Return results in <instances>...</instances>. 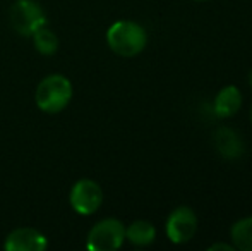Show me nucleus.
<instances>
[{
	"label": "nucleus",
	"instance_id": "3",
	"mask_svg": "<svg viewBox=\"0 0 252 251\" xmlns=\"http://www.w3.org/2000/svg\"><path fill=\"white\" fill-rule=\"evenodd\" d=\"M10 26L17 35L31 38L36 30L48 24L45 10L36 0H16L9 10Z\"/></svg>",
	"mask_w": 252,
	"mask_h": 251
},
{
	"label": "nucleus",
	"instance_id": "1",
	"mask_svg": "<svg viewBox=\"0 0 252 251\" xmlns=\"http://www.w3.org/2000/svg\"><path fill=\"white\" fill-rule=\"evenodd\" d=\"M106 43L119 57L130 59L139 55L148 45V33L134 21H117L106 31Z\"/></svg>",
	"mask_w": 252,
	"mask_h": 251
},
{
	"label": "nucleus",
	"instance_id": "4",
	"mask_svg": "<svg viewBox=\"0 0 252 251\" xmlns=\"http://www.w3.org/2000/svg\"><path fill=\"white\" fill-rule=\"evenodd\" d=\"M126 241V225L119 218H103L88 232L86 248L90 251H115Z\"/></svg>",
	"mask_w": 252,
	"mask_h": 251
},
{
	"label": "nucleus",
	"instance_id": "9",
	"mask_svg": "<svg viewBox=\"0 0 252 251\" xmlns=\"http://www.w3.org/2000/svg\"><path fill=\"white\" fill-rule=\"evenodd\" d=\"M126 239L134 246H150L156 239V229L148 220H134L126 227Z\"/></svg>",
	"mask_w": 252,
	"mask_h": 251
},
{
	"label": "nucleus",
	"instance_id": "5",
	"mask_svg": "<svg viewBox=\"0 0 252 251\" xmlns=\"http://www.w3.org/2000/svg\"><path fill=\"white\" fill-rule=\"evenodd\" d=\"M69 203L79 215H93L103 203V189L93 179H79L69 193Z\"/></svg>",
	"mask_w": 252,
	"mask_h": 251
},
{
	"label": "nucleus",
	"instance_id": "8",
	"mask_svg": "<svg viewBox=\"0 0 252 251\" xmlns=\"http://www.w3.org/2000/svg\"><path fill=\"white\" fill-rule=\"evenodd\" d=\"M242 107V93L237 86L230 84L218 91L215 98V114L221 119L233 117Z\"/></svg>",
	"mask_w": 252,
	"mask_h": 251
},
{
	"label": "nucleus",
	"instance_id": "7",
	"mask_svg": "<svg viewBox=\"0 0 252 251\" xmlns=\"http://www.w3.org/2000/svg\"><path fill=\"white\" fill-rule=\"evenodd\" d=\"M47 248V236L33 227L14 229L3 241V250L5 251H45Z\"/></svg>",
	"mask_w": 252,
	"mask_h": 251
},
{
	"label": "nucleus",
	"instance_id": "15",
	"mask_svg": "<svg viewBox=\"0 0 252 251\" xmlns=\"http://www.w3.org/2000/svg\"><path fill=\"white\" fill-rule=\"evenodd\" d=\"M249 119H251V124H252V107H251V114H249Z\"/></svg>",
	"mask_w": 252,
	"mask_h": 251
},
{
	"label": "nucleus",
	"instance_id": "6",
	"mask_svg": "<svg viewBox=\"0 0 252 251\" xmlns=\"http://www.w3.org/2000/svg\"><path fill=\"white\" fill-rule=\"evenodd\" d=\"M166 238L173 245H186L197 232V217L192 208L179 207L166 218Z\"/></svg>",
	"mask_w": 252,
	"mask_h": 251
},
{
	"label": "nucleus",
	"instance_id": "12",
	"mask_svg": "<svg viewBox=\"0 0 252 251\" xmlns=\"http://www.w3.org/2000/svg\"><path fill=\"white\" fill-rule=\"evenodd\" d=\"M216 144H218V150L221 151V155L225 158H235L240 155V151L244 150L240 140L237 138V134L233 131L228 129H220L216 133Z\"/></svg>",
	"mask_w": 252,
	"mask_h": 251
},
{
	"label": "nucleus",
	"instance_id": "11",
	"mask_svg": "<svg viewBox=\"0 0 252 251\" xmlns=\"http://www.w3.org/2000/svg\"><path fill=\"white\" fill-rule=\"evenodd\" d=\"M31 38H33L34 48H36L38 54L50 57V55H53L59 50V36L48 28V24H45L40 30L34 31Z\"/></svg>",
	"mask_w": 252,
	"mask_h": 251
},
{
	"label": "nucleus",
	"instance_id": "16",
	"mask_svg": "<svg viewBox=\"0 0 252 251\" xmlns=\"http://www.w3.org/2000/svg\"><path fill=\"white\" fill-rule=\"evenodd\" d=\"M196 2H204V0H196Z\"/></svg>",
	"mask_w": 252,
	"mask_h": 251
},
{
	"label": "nucleus",
	"instance_id": "2",
	"mask_svg": "<svg viewBox=\"0 0 252 251\" xmlns=\"http://www.w3.org/2000/svg\"><path fill=\"white\" fill-rule=\"evenodd\" d=\"M72 100V83L63 74H50L38 83L34 91L36 107L45 114H59Z\"/></svg>",
	"mask_w": 252,
	"mask_h": 251
},
{
	"label": "nucleus",
	"instance_id": "13",
	"mask_svg": "<svg viewBox=\"0 0 252 251\" xmlns=\"http://www.w3.org/2000/svg\"><path fill=\"white\" fill-rule=\"evenodd\" d=\"M209 251H218V250H223V251H235V246L233 245H226V243H215L208 248Z\"/></svg>",
	"mask_w": 252,
	"mask_h": 251
},
{
	"label": "nucleus",
	"instance_id": "14",
	"mask_svg": "<svg viewBox=\"0 0 252 251\" xmlns=\"http://www.w3.org/2000/svg\"><path fill=\"white\" fill-rule=\"evenodd\" d=\"M249 84H251V90H252V69H251V72H249Z\"/></svg>",
	"mask_w": 252,
	"mask_h": 251
},
{
	"label": "nucleus",
	"instance_id": "10",
	"mask_svg": "<svg viewBox=\"0 0 252 251\" xmlns=\"http://www.w3.org/2000/svg\"><path fill=\"white\" fill-rule=\"evenodd\" d=\"M230 238L235 250L252 251V217L237 220L230 229Z\"/></svg>",
	"mask_w": 252,
	"mask_h": 251
}]
</instances>
